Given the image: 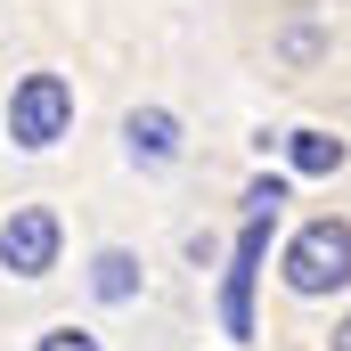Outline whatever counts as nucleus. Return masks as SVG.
I'll return each mask as SVG.
<instances>
[{
	"mask_svg": "<svg viewBox=\"0 0 351 351\" xmlns=\"http://www.w3.org/2000/svg\"><path fill=\"white\" fill-rule=\"evenodd\" d=\"M286 286L294 294H335V286H351V221H335V213L302 221L294 245H286Z\"/></svg>",
	"mask_w": 351,
	"mask_h": 351,
	"instance_id": "nucleus-2",
	"label": "nucleus"
},
{
	"mask_svg": "<svg viewBox=\"0 0 351 351\" xmlns=\"http://www.w3.org/2000/svg\"><path fill=\"white\" fill-rule=\"evenodd\" d=\"M278 204H286V180H278V172H269V180H254V188H245V221H269Z\"/></svg>",
	"mask_w": 351,
	"mask_h": 351,
	"instance_id": "nucleus-8",
	"label": "nucleus"
},
{
	"mask_svg": "<svg viewBox=\"0 0 351 351\" xmlns=\"http://www.w3.org/2000/svg\"><path fill=\"white\" fill-rule=\"evenodd\" d=\"M33 351H98V335H82V327H49Z\"/></svg>",
	"mask_w": 351,
	"mask_h": 351,
	"instance_id": "nucleus-9",
	"label": "nucleus"
},
{
	"mask_svg": "<svg viewBox=\"0 0 351 351\" xmlns=\"http://www.w3.org/2000/svg\"><path fill=\"white\" fill-rule=\"evenodd\" d=\"M66 131H74V82L66 74H25L8 90V139L25 156H49Z\"/></svg>",
	"mask_w": 351,
	"mask_h": 351,
	"instance_id": "nucleus-1",
	"label": "nucleus"
},
{
	"mask_svg": "<svg viewBox=\"0 0 351 351\" xmlns=\"http://www.w3.org/2000/svg\"><path fill=\"white\" fill-rule=\"evenodd\" d=\"M335 351H351V319H343V327H335Z\"/></svg>",
	"mask_w": 351,
	"mask_h": 351,
	"instance_id": "nucleus-10",
	"label": "nucleus"
},
{
	"mask_svg": "<svg viewBox=\"0 0 351 351\" xmlns=\"http://www.w3.org/2000/svg\"><path fill=\"white\" fill-rule=\"evenodd\" d=\"M58 245H66V229H58L49 204H16L0 221V269L8 278H49L58 269Z\"/></svg>",
	"mask_w": 351,
	"mask_h": 351,
	"instance_id": "nucleus-3",
	"label": "nucleus"
},
{
	"mask_svg": "<svg viewBox=\"0 0 351 351\" xmlns=\"http://www.w3.org/2000/svg\"><path fill=\"white\" fill-rule=\"evenodd\" d=\"M343 139H335V131H286V164H294V172L302 180H327V172H343Z\"/></svg>",
	"mask_w": 351,
	"mask_h": 351,
	"instance_id": "nucleus-6",
	"label": "nucleus"
},
{
	"mask_svg": "<svg viewBox=\"0 0 351 351\" xmlns=\"http://www.w3.org/2000/svg\"><path fill=\"white\" fill-rule=\"evenodd\" d=\"M123 147H131V164H147V172L180 164V114L172 106H131V114H123Z\"/></svg>",
	"mask_w": 351,
	"mask_h": 351,
	"instance_id": "nucleus-5",
	"label": "nucleus"
},
{
	"mask_svg": "<svg viewBox=\"0 0 351 351\" xmlns=\"http://www.w3.org/2000/svg\"><path fill=\"white\" fill-rule=\"evenodd\" d=\"M262 254H269V221H245V229H237L229 286H221V327H229V335H254V278H262Z\"/></svg>",
	"mask_w": 351,
	"mask_h": 351,
	"instance_id": "nucleus-4",
	"label": "nucleus"
},
{
	"mask_svg": "<svg viewBox=\"0 0 351 351\" xmlns=\"http://www.w3.org/2000/svg\"><path fill=\"white\" fill-rule=\"evenodd\" d=\"M90 294H98V302H131V294H139V262H131L123 245H106V254L90 262Z\"/></svg>",
	"mask_w": 351,
	"mask_h": 351,
	"instance_id": "nucleus-7",
	"label": "nucleus"
}]
</instances>
